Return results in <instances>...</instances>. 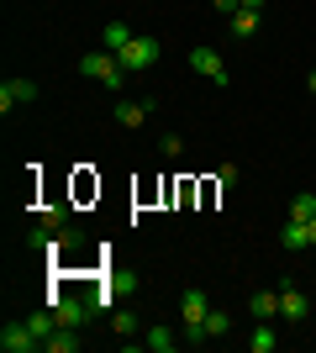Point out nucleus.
Listing matches in <instances>:
<instances>
[{
  "label": "nucleus",
  "mask_w": 316,
  "mask_h": 353,
  "mask_svg": "<svg viewBox=\"0 0 316 353\" xmlns=\"http://www.w3.org/2000/svg\"><path fill=\"white\" fill-rule=\"evenodd\" d=\"M158 148H164V159H180V153H185V137H180V132H169Z\"/></svg>",
  "instance_id": "aec40b11"
},
{
  "label": "nucleus",
  "mask_w": 316,
  "mask_h": 353,
  "mask_svg": "<svg viewBox=\"0 0 316 353\" xmlns=\"http://www.w3.org/2000/svg\"><path fill=\"white\" fill-rule=\"evenodd\" d=\"M32 101H37V85H32V79H6V85H0V111L32 105Z\"/></svg>",
  "instance_id": "0eeeda50"
},
{
  "label": "nucleus",
  "mask_w": 316,
  "mask_h": 353,
  "mask_svg": "<svg viewBox=\"0 0 316 353\" xmlns=\"http://www.w3.org/2000/svg\"><path fill=\"white\" fill-rule=\"evenodd\" d=\"M111 327H116L121 338H132V332H137V316H132V311H116V316H111Z\"/></svg>",
  "instance_id": "a211bd4d"
},
{
  "label": "nucleus",
  "mask_w": 316,
  "mask_h": 353,
  "mask_svg": "<svg viewBox=\"0 0 316 353\" xmlns=\"http://www.w3.org/2000/svg\"><path fill=\"white\" fill-rule=\"evenodd\" d=\"M316 216V195L311 190H301L295 201H290V211H285V221H311Z\"/></svg>",
  "instance_id": "2eb2a0df"
},
{
  "label": "nucleus",
  "mask_w": 316,
  "mask_h": 353,
  "mask_svg": "<svg viewBox=\"0 0 316 353\" xmlns=\"http://www.w3.org/2000/svg\"><path fill=\"white\" fill-rule=\"evenodd\" d=\"M158 53H164V48L153 43V37H137V32H132V37L121 43L116 59H121V69H127V74H143V69H153V63H158Z\"/></svg>",
  "instance_id": "f03ea898"
},
{
  "label": "nucleus",
  "mask_w": 316,
  "mask_h": 353,
  "mask_svg": "<svg viewBox=\"0 0 316 353\" xmlns=\"http://www.w3.org/2000/svg\"><path fill=\"white\" fill-rule=\"evenodd\" d=\"M0 353H43V338L27 322H6L0 327Z\"/></svg>",
  "instance_id": "39448f33"
},
{
  "label": "nucleus",
  "mask_w": 316,
  "mask_h": 353,
  "mask_svg": "<svg viewBox=\"0 0 316 353\" xmlns=\"http://www.w3.org/2000/svg\"><path fill=\"white\" fill-rule=\"evenodd\" d=\"M248 311H253L258 322H269V316H280V290H258V295H248Z\"/></svg>",
  "instance_id": "f8f14e48"
},
{
  "label": "nucleus",
  "mask_w": 316,
  "mask_h": 353,
  "mask_svg": "<svg viewBox=\"0 0 316 353\" xmlns=\"http://www.w3.org/2000/svg\"><path fill=\"white\" fill-rule=\"evenodd\" d=\"M216 185H222V190H232V185H238V169H232V163H222V169H216Z\"/></svg>",
  "instance_id": "412c9836"
},
{
  "label": "nucleus",
  "mask_w": 316,
  "mask_h": 353,
  "mask_svg": "<svg viewBox=\"0 0 316 353\" xmlns=\"http://www.w3.org/2000/svg\"><path fill=\"white\" fill-rule=\"evenodd\" d=\"M227 332H232V316H227V311H206V343L227 338Z\"/></svg>",
  "instance_id": "f3484780"
},
{
  "label": "nucleus",
  "mask_w": 316,
  "mask_h": 353,
  "mask_svg": "<svg viewBox=\"0 0 316 353\" xmlns=\"http://www.w3.org/2000/svg\"><path fill=\"white\" fill-rule=\"evenodd\" d=\"M79 74H85V79H95L101 90H121V85H127V69H121V59H116V53H105V48L85 53V59H79Z\"/></svg>",
  "instance_id": "f257e3e1"
},
{
  "label": "nucleus",
  "mask_w": 316,
  "mask_h": 353,
  "mask_svg": "<svg viewBox=\"0 0 316 353\" xmlns=\"http://www.w3.org/2000/svg\"><path fill=\"white\" fill-rule=\"evenodd\" d=\"M143 348H153V353H174V348H180V338H174V327L153 322L148 332H143Z\"/></svg>",
  "instance_id": "9d476101"
},
{
  "label": "nucleus",
  "mask_w": 316,
  "mask_h": 353,
  "mask_svg": "<svg viewBox=\"0 0 316 353\" xmlns=\"http://www.w3.org/2000/svg\"><path fill=\"white\" fill-rule=\"evenodd\" d=\"M306 232H311V248H316V216H311V221H306Z\"/></svg>",
  "instance_id": "5701e85b"
},
{
  "label": "nucleus",
  "mask_w": 316,
  "mask_h": 353,
  "mask_svg": "<svg viewBox=\"0 0 316 353\" xmlns=\"http://www.w3.org/2000/svg\"><path fill=\"white\" fill-rule=\"evenodd\" d=\"M242 6H253V11H264V0H242Z\"/></svg>",
  "instance_id": "b1692460"
},
{
  "label": "nucleus",
  "mask_w": 316,
  "mask_h": 353,
  "mask_svg": "<svg viewBox=\"0 0 316 353\" xmlns=\"http://www.w3.org/2000/svg\"><path fill=\"white\" fill-rule=\"evenodd\" d=\"M43 227H69V206H48L43 211Z\"/></svg>",
  "instance_id": "6ab92c4d"
},
{
  "label": "nucleus",
  "mask_w": 316,
  "mask_h": 353,
  "mask_svg": "<svg viewBox=\"0 0 316 353\" xmlns=\"http://www.w3.org/2000/svg\"><path fill=\"white\" fill-rule=\"evenodd\" d=\"M153 111H158L153 101H116V121H121V127H143Z\"/></svg>",
  "instance_id": "6e6552de"
},
{
  "label": "nucleus",
  "mask_w": 316,
  "mask_h": 353,
  "mask_svg": "<svg viewBox=\"0 0 316 353\" xmlns=\"http://www.w3.org/2000/svg\"><path fill=\"white\" fill-rule=\"evenodd\" d=\"M180 311H185V343H206V311H211L206 290H185Z\"/></svg>",
  "instance_id": "7ed1b4c3"
},
{
  "label": "nucleus",
  "mask_w": 316,
  "mask_h": 353,
  "mask_svg": "<svg viewBox=\"0 0 316 353\" xmlns=\"http://www.w3.org/2000/svg\"><path fill=\"white\" fill-rule=\"evenodd\" d=\"M280 243H285L290 253H306V248H311V232H306V221H285V227H280Z\"/></svg>",
  "instance_id": "ddd939ff"
},
{
  "label": "nucleus",
  "mask_w": 316,
  "mask_h": 353,
  "mask_svg": "<svg viewBox=\"0 0 316 353\" xmlns=\"http://www.w3.org/2000/svg\"><path fill=\"white\" fill-rule=\"evenodd\" d=\"M190 69L206 74L211 85H232V79H227V63H222V53H216V48H190Z\"/></svg>",
  "instance_id": "423d86ee"
},
{
  "label": "nucleus",
  "mask_w": 316,
  "mask_h": 353,
  "mask_svg": "<svg viewBox=\"0 0 316 353\" xmlns=\"http://www.w3.org/2000/svg\"><path fill=\"white\" fill-rule=\"evenodd\" d=\"M248 348H253V353H274V348H280L274 327H269V322H258V327H253V338H248Z\"/></svg>",
  "instance_id": "dca6fc26"
},
{
  "label": "nucleus",
  "mask_w": 316,
  "mask_h": 353,
  "mask_svg": "<svg viewBox=\"0 0 316 353\" xmlns=\"http://www.w3.org/2000/svg\"><path fill=\"white\" fill-rule=\"evenodd\" d=\"M306 90H311V95H316V69H311V74H306Z\"/></svg>",
  "instance_id": "4be33fe9"
},
{
  "label": "nucleus",
  "mask_w": 316,
  "mask_h": 353,
  "mask_svg": "<svg viewBox=\"0 0 316 353\" xmlns=\"http://www.w3.org/2000/svg\"><path fill=\"white\" fill-rule=\"evenodd\" d=\"M48 311L59 316V327H85L95 306H90V295H85V301H79V295H48Z\"/></svg>",
  "instance_id": "20e7f679"
},
{
  "label": "nucleus",
  "mask_w": 316,
  "mask_h": 353,
  "mask_svg": "<svg viewBox=\"0 0 316 353\" xmlns=\"http://www.w3.org/2000/svg\"><path fill=\"white\" fill-rule=\"evenodd\" d=\"M85 348V338H79V327H59L53 338L43 343V353H79Z\"/></svg>",
  "instance_id": "9b49d317"
},
{
  "label": "nucleus",
  "mask_w": 316,
  "mask_h": 353,
  "mask_svg": "<svg viewBox=\"0 0 316 353\" xmlns=\"http://www.w3.org/2000/svg\"><path fill=\"white\" fill-rule=\"evenodd\" d=\"M280 316L285 322H306V295L295 285H280Z\"/></svg>",
  "instance_id": "1a4fd4ad"
},
{
  "label": "nucleus",
  "mask_w": 316,
  "mask_h": 353,
  "mask_svg": "<svg viewBox=\"0 0 316 353\" xmlns=\"http://www.w3.org/2000/svg\"><path fill=\"white\" fill-rule=\"evenodd\" d=\"M258 16H264V11H253V6H238L227 21H232V32H238V37H253V32H258Z\"/></svg>",
  "instance_id": "4468645a"
}]
</instances>
